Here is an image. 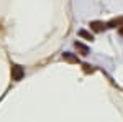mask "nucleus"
Here are the masks:
<instances>
[{
    "mask_svg": "<svg viewBox=\"0 0 123 122\" xmlns=\"http://www.w3.org/2000/svg\"><path fill=\"white\" fill-rule=\"evenodd\" d=\"M64 59H67V61H74V63L77 61V58L71 56V55H67V53H64Z\"/></svg>",
    "mask_w": 123,
    "mask_h": 122,
    "instance_id": "obj_6",
    "label": "nucleus"
},
{
    "mask_svg": "<svg viewBox=\"0 0 123 122\" xmlns=\"http://www.w3.org/2000/svg\"><path fill=\"white\" fill-rule=\"evenodd\" d=\"M107 25H105L104 22H90V28L94 30V31H102Z\"/></svg>",
    "mask_w": 123,
    "mask_h": 122,
    "instance_id": "obj_2",
    "label": "nucleus"
},
{
    "mask_svg": "<svg viewBox=\"0 0 123 122\" xmlns=\"http://www.w3.org/2000/svg\"><path fill=\"white\" fill-rule=\"evenodd\" d=\"M84 71L85 73H92V68H89V65H84Z\"/></svg>",
    "mask_w": 123,
    "mask_h": 122,
    "instance_id": "obj_7",
    "label": "nucleus"
},
{
    "mask_svg": "<svg viewBox=\"0 0 123 122\" xmlns=\"http://www.w3.org/2000/svg\"><path fill=\"white\" fill-rule=\"evenodd\" d=\"M79 35H80L82 38H87V40H94L92 35H90V33H87V31H84V30H80V31H79Z\"/></svg>",
    "mask_w": 123,
    "mask_h": 122,
    "instance_id": "obj_5",
    "label": "nucleus"
},
{
    "mask_svg": "<svg viewBox=\"0 0 123 122\" xmlns=\"http://www.w3.org/2000/svg\"><path fill=\"white\" fill-rule=\"evenodd\" d=\"M118 31H120V35H122V36H123V25H122V27H120V30H118Z\"/></svg>",
    "mask_w": 123,
    "mask_h": 122,
    "instance_id": "obj_8",
    "label": "nucleus"
},
{
    "mask_svg": "<svg viewBox=\"0 0 123 122\" xmlns=\"http://www.w3.org/2000/svg\"><path fill=\"white\" fill-rule=\"evenodd\" d=\"M76 48L82 51V55H87V53H89V50H87V46H84V45H82L80 41H76Z\"/></svg>",
    "mask_w": 123,
    "mask_h": 122,
    "instance_id": "obj_4",
    "label": "nucleus"
},
{
    "mask_svg": "<svg viewBox=\"0 0 123 122\" xmlns=\"http://www.w3.org/2000/svg\"><path fill=\"white\" fill-rule=\"evenodd\" d=\"M25 74V69L18 65H12V79L13 81H20Z\"/></svg>",
    "mask_w": 123,
    "mask_h": 122,
    "instance_id": "obj_1",
    "label": "nucleus"
},
{
    "mask_svg": "<svg viewBox=\"0 0 123 122\" xmlns=\"http://www.w3.org/2000/svg\"><path fill=\"white\" fill-rule=\"evenodd\" d=\"M120 25H123V17L113 18V20H110V22L107 23V27H112V28H117V27H120Z\"/></svg>",
    "mask_w": 123,
    "mask_h": 122,
    "instance_id": "obj_3",
    "label": "nucleus"
}]
</instances>
